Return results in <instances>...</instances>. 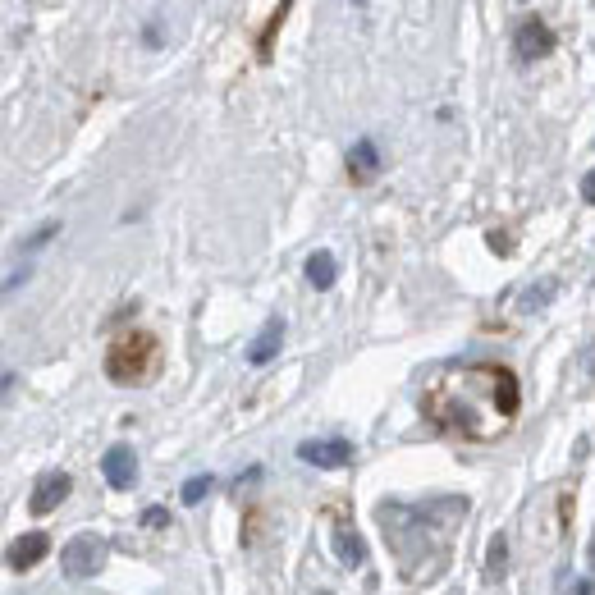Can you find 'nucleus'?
I'll list each match as a JSON object with an SVG mask.
<instances>
[{
  "mask_svg": "<svg viewBox=\"0 0 595 595\" xmlns=\"http://www.w3.org/2000/svg\"><path fill=\"white\" fill-rule=\"evenodd\" d=\"M348 165H353L357 179H371V174L380 170V156H376V147H371V138H357V142H353V152H348Z\"/></svg>",
  "mask_w": 595,
  "mask_h": 595,
  "instance_id": "11",
  "label": "nucleus"
},
{
  "mask_svg": "<svg viewBox=\"0 0 595 595\" xmlns=\"http://www.w3.org/2000/svg\"><path fill=\"white\" fill-rule=\"evenodd\" d=\"M74 490V481H69V472H42L33 486V513H51L65 504V495Z\"/></svg>",
  "mask_w": 595,
  "mask_h": 595,
  "instance_id": "7",
  "label": "nucleus"
},
{
  "mask_svg": "<svg viewBox=\"0 0 595 595\" xmlns=\"http://www.w3.org/2000/svg\"><path fill=\"white\" fill-rule=\"evenodd\" d=\"M591 568H595V541H591Z\"/></svg>",
  "mask_w": 595,
  "mask_h": 595,
  "instance_id": "19",
  "label": "nucleus"
},
{
  "mask_svg": "<svg viewBox=\"0 0 595 595\" xmlns=\"http://www.w3.org/2000/svg\"><path fill=\"white\" fill-rule=\"evenodd\" d=\"M101 563H106V541H101V536H74V541L60 550V568H65L74 582L101 573Z\"/></svg>",
  "mask_w": 595,
  "mask_h": 595,
  "instance_id": "2",
  "label": "nucleus"
},
{
  "mask_svg": "<svg viewBox=\"0 0 595 595\" xmlns=\"http://www.w3.org/2000/svg\"><path fill=\"white\" fill-rule=\"evenodd\" d=\"M165 522H170V513H165V509H147V513H142V527H165Z\"/></svg>",
  "mask_w": 595,
  "mask_h": 595,
  "instance_id": "15",
  "label": "nucleus"
},
{
  "mask_svg": "<svg viewBox=\"0 0 595 595\" xmlns=\"http://www.w3.org/2000/svg\"><path fill=\"white\" fill-rule=\"evenodd\" d=\"M582 197H586V202L595 206V170H591V174H586V179H582Z\"/></svg>",
  "mask_w": 595,
  "mask_h": 595,
  "instance_id": "17",
  "label": "nucleus"
},
{
  "mask_svg": "<svg viewBox=\"0 0 595 595\" xmlns=\"http://www.w3.org/2000/svg\"><path fill=\"white\" fill-rule=\"evenodd\" d=\"M335 554L344 568H357V563L367 559V545H362V536L353 527H335Z\"/></svg>",
  "mask_w": 595,
  "mask_h": 595,
  "instance_id": "9",
  "label": "nucleus"
},
{
  "mask_svg": "<svg viewBox=\"0 0 595 595\" xmlns=\"http://www.w3.org/2000/svg\"><path fill=\"white\" fill-rule=\"evenodd\" d=\"M280 344H284V321H280V316H271V321L261 325V335L248 344V362H252V367H266V362L280 353Z\"/></svg>",
  "mask_w": 595,
  "mask_h": 595,
  "instance_id": "8",
  "label": "nucleus"
},
{
  "mask_svg": "<svg viewBox=\"0 0 595 595\" xmlns=\"http://www.w3.org/2000/svg\"><path fill=\"white\" fill-rule=\"evenodd\" d=\"M298 458L316 467H348L353 463V444L348 440H303L298 444Z\"/></svg>",
  "mask_w": 595,
  "mask_h": 595,
  "instance_id": "5",
  "label": "nucleus"
},
{
  "mask_svg": "<svg viewBox=\"0 0 595 595\" xmlns=\"http://www.w3.org/2000/svg\"><path fill=\"white\" fill-rule=\"evenodd\" d=\"M152 353H156V339H152V335H129V339H119V344L106 353V376L119 380V385H129V380H142V376H147V367H152Z\"/></svg>",
  "mask_w": 595,
  "mask_h": 595,
  "instance_id": "1",
  "label": "nucleus"
},
{
  "mask_svg": "<svg viewBox=\"0 0 595 595\" xmlns=\"http://www.w3.org/2000/svg\"><path fill=\"white\" fill-rule=\"evenodd\" d=\"M504 563H509V541H504V536H495V541H490V550H486V577H490V582H499V577H504Z\"/></svg>",
  "mask_w": 595,
  "mask_h": 595,
  "instance_id": "13",
  "label": "nucleus"
},
{
  "mask_svg": "<svg viewBox=\"0 0 595 595\" xmlns=\"http://www.w3.org/2000/svg\"><path fill=\"white\" fill-rule=\"evenodd\" d=\"M46 550H51V536H46V531H23L5 559H10L14 573H28V568H37V563L46 559Z\"/></svg>",
  "mask_w": 595,
  "mask_h": 595,
  "instance_id": "6",
  "label": "nucleus"
},
{
  "mask_svg": "<svg viewBox=\"0 0 595 595\" xmlns=\"http://www.w3.org/2000/svg\"><path fill=\"white\" fill-rule=\"evenodd\" d=\"M486 243H490V252H499V257H509V238H504V234H490Z\"/></svg>",
  "mask_w": 595,
  "mask_h": 595,
  "instance_id": "16",
  "label": "nucleus"
},
{
  "mask_svg": "<svg viewBox=\"0 0 595 595\" xmlns=\"http://www.w3.org/2000/svg\"><path fill=\"white\" fill-rule=\"evenodd\" d=\"M211 486H216L211 476H188V481H184V495H179V499H184V504H202V499L211 495Z\"/></svg>",
  "mask_w": 595,
  "mask_h": 595,
  "instance_id": "14",
  "label": "nucleus"
},
{
  "mask_svg": "<svg viewBox=\"0 0 595 595\" xmlns=\"http://www.w3.org/2000/svg\"><path fill=\"white\" fill-rule=\"evenodd\" d=\"M554 51V28L545 19H527L518 28V37H513V55H518V60H545V55Z\"/></svg>",
  "mask_w": 595,
  "mask_h": 595,
  "instance_id": "3",
  "label": "nucleus"
},
{
  "mask_svg": "<svg viewBox=\"0 0 595 595\" xmlns=\"http://www.w3.org/2000/svg\"><path fill=\"white\" fill-rule=\"evenodd\" d=\"M307 280H312L316 289H330V284H335V257H330L325 248L307 257Z\"/></svg>",
  "mask_w": 595,
  "mask_h": 595,
  "instance_id": "12",
  "label": "nucleus"
},
{
  "mask_svg": "<svg viewBox=\"0 0 595 595\" xmlns=\"http://www.w3.org/2000/svg\"><path fill=\"white\" fill-rule=\"evenodd\" d=\"M573 595H595V582H591V577H582V582H573Z\"/></svg>",
  "mask_w": 595,
  "mask_h": 595,
  "instance_id": "18",
  "label": "nucleus"
},
{
  "mask_svg": "<svg viewBox=\"0 0 595 595\" xmlns=\"http://www.w3.org/2000/svg\"><path fill=\"white\" fill-rule=\"evenodd\" d=\"M101 472H106L110 490H133V481H138V458H133L129 444H110L106 458H101Z\"/></svg>",
  "mask_w": 595,
  "mask_h": 595,
  "instance_id": "4",
  "label": "nucleus"
},
{
  "mask_svg": "<svg viewBox=\"0 0 595 595\" xmlns=\"http://www.w3.org/2000/svg\"><path fill=\"white\" fill-rule=\"evenodd\" d=\"M490 380H495V403L504 417H513L518 412V380H513V371L504 367H490Z\"/></svg>",
  "mask_w": 595,
  "mask_h": 595,
  "instance_id": "10",
  "label": "nucleus"
}]
</instances>
